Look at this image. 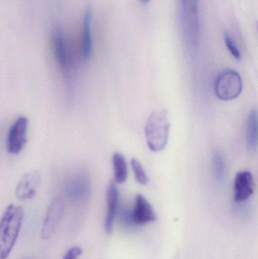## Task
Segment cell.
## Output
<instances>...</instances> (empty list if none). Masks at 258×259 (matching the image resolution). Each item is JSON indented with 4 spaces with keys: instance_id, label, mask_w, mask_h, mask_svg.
I'll return each mask as SVG.
<instances>
[{
    "instance_id": "20",
    "label": "cell",
    "mask_w": 258,
    "mask_h": 259,
    "mask_svg": "<svg viewBox=\"0 0 258 259\" xmlns=\"http://www.w3.org/2000/svg\"><path fill=\"white\" fill-rule=\"evenodd\" d=\"M139 1H140V3H142V4L146 5L149 3L150 0H139Z\"/></svg>"
},
{
    "instance_id": "13",
    "label": "cell",
    "mask_w": 258,
    "mask_h": 259,
    "mask_svg": "<svg viewBox=\"0 0 258 259\" xmlns=\"http://www.w3.org/2000/svg\"><path fill=\"white\" fill-rule=\"evenodd\" d=\"M92 12L90 9H86L83 17V34H82V57L88 61L92 54Z\"/></svg>"
},
{
    "instance_id": "19",
    "label": "cell",
    "mask_w": 258,
    "mask_h": 259,
    "mask_svg": "<svg viewBox=\"0 0 258 259\" xmlns=\"http://www.w3.org/2000/svg\"><path fill=\"white\" fill-rule=\"evenodd\" d=\"M83 254V250L81 248L78 246H74L71 248L68 252L65 253L63 259H78Z\"/></svg>"
},
{
    "instance_id": "4",
    "label": "cell",
    "mask_w": 258,
    "mask_h": 259,
    "mask_svg": "<svg viewBox=\"0 0 258 259\" xmlns=\"http://www.w3.org/2000/svg\"><path fill=\"white\" fill-rule=\"evenodd\" d=\"M243 89L240 74L233 69H225L217 76L215 92L219 100L230 101L237 98Z\"/></svg>"
},
{
    "instance_id": "6",
    "label": "cell",
    "mask_w": 258,
    "mask_h": 259,
    "mask_svg": "<svg viewBox=\"0 0 258 259\" xmlns=\"http://www.w3.org/2000/svg\"><path fill=\"white\" fill-rule=\"evenodd\" d=\"M91 180L86 170H79L68 177L64 186L65 196L73 202H83L89 197Z\"/></svg>"
},
{
    "instance_id": "17",
    "label": "cell",
    "mask_w": 258,
    "mask_h": 259,
    "mask_svg": "<svg viewBox=\"0 0 258 259\" xmlns=\"http://www.w3.org/2000/svg\"><path fill=\"white\" fill-rule=\"evenodd\" d=\"M131 165L136 181L141 185H146L148 182V178L140 161L136 158H133L131 160Z\"/></svg>"
},
{
    "instance_id": "14",
    "label": "cell",
    "mask_w": 258,
    "mask_h": 259,
    "mask_svg": "<svg viewBox=\"0 0 258 259\" xmlns=\"http://www.w3.org/2000/svg\"><path fill=\"white\" fill-rule=\"evenodd\" d=\"M246 142L248 152H254L258 145V115L256 109L250 112L247 120Z\"/></svg>"
},
{
    "instance_id": "15",
    "label": "cell",
    "mask_w": 258,
    "mask_h": 259,
    "mask_svg": "<svg viewBox=\"0 0 258 259\" xmlns=\"http://www.w3.org/2000/svg\"><path fill=\"white\" fill-rule=\"evenodd\" d=\"M112 164L115 184H124L128 177V168L125 157L120 152H115L112 156Z\"/></svg>"
},
{
    "instance_id": "9",
    "label": "cell",
    "mask_w": 258,
    "mask_h": 259,
    "mask_svg": "<svg viewBox=\"0 0 258 259\" xmlns=\"http://www.w3.org/2000/svg\"><path fill=\"white\" fill-rule=\"evenodd\" d=\"M64 214V204L60 198L53 199L48 207L42 225L41 237L44 240L49 238L55 232Z\"/></svg>"
},
{
    "instance_id": "5",
    "label": "cell",
    "mask_w": 258,
    "mask_h": 259,
    "mask_svg": "<svg viewBox=\"0 0 258 259\" xmlns=\"http://www.w3.org/2000/svg\"><path fill=\"white\" fill-rule=\"evenodd\" d=\"M53 53L59 68L62 70L67 80L71 79L74 70V62L69 47L67 44L65 34L60 26H57L53 30Z\"/></svg>"
},
{
    "instance_id": "16",
    "label": "cell",
    "mask_w": 258,
    "mask_h": 259,
    "mask_svg": "<svg viewBox=\"0 0 258 259\" xmlns=\"http://www.w3.org/2000/svg\"><path fill=\"white\" fill-rule=\"evenodd\" d=\"M212 168L215 178L218 181L224 179L226 175V161L224 155L219 151H215L212 158Z\"/></svg>"
},
{
    "instance_id": "11",
    "label": "cell",
    "mask_w": 258,
    "mask_h": 259,
    "mask_svg": "<svg viewBox=\"0 0 258 259\" xmlns=\"http://www.w3.org/2000/svg\"><path fill=\"white\" fill-rule=\"evenodd\" d=\"M41 182V175L37 170L25 174L16 187V196L20 200H28L36 194Z\"/></svg>"
},
{
    "instance_id": "8",
    "label": "cell",
    "mask_w": 258,
    "mask_h": 259,
    "mask_svg": "<svg viewBox=\"0 0 258 259\" xmlns=\"http://www.w3.org/2000/svg\"><path fill=\"white\" fill-rule=\"evenodd\" d=\"M157 219L156 211L152 205L142 194H137L135 197L133 209L130 212V220L133 225H142L152 223Z\"/></svg>"
},
{
    "instance_id": "1",
    "label": "cell",
    "mask_w": 258,
    "mask_h": 259,
    "mask_svg": "<svg viewBox=\"0 0 258 259\" xmlns=\"http://www.w3.org/2000/svg\"><path fill=\"white\" fill-rule=\"evenodd\" d=\"M24 219L21 206L9 205L0 219V259H7L18 240Z\"/></svg>"
},
{
    "instance_id": "12",
    "label": "cell",
    "mask_w": 258,
    "mask_h": 259,
    "mask_svg": "<svg viewBox=\"0 0 258 259\" xmlns=\"http://www.w3.org/2000/svg\"><path fill=\"white\" fill-rule=\"evenodd\" d=\"M120 193L116 184L112 182L108 187L106 201H107V212L105 220V230L108 234L113 231L114 223L118 211L119 203Z\"/></svg>"
},
{
    "instance_id": "2",
    "label": "cell",
    "mask_w": 258,
    "mask_h": 259,
    "mask_svg": "<svg viewBox=\"0 0 258 259\" xmlns=\"http://www.w3.org/2000/svg\"><path fill=\"white\" fill-rule=\"evenodd\" d=\"M171 122L167 111L153 112L148 116L145 127V137L148 147L153 152L165 149L169 138Z\"/></svg>"
},
{
    "instance_id": "18",
    "label": "cell",
    "mask_w": 258,
    "mask_h": 259,
    "mask_svg": "<svg viewBox=\"0 0 258 259\" xmlns=\"http://www.w3.org/2000/svg\"><path fill=\"white\" fill-rule=\"evenodd\" d=\"M224 42H225L226 47L228 49L232 56L237 60L241 59L242 55H241L240 50L238 48L237 45L233 40V38L230 36V35L227 32L224 33Z\"/></svg>"
},
{
    "instance_id": "3",
    "label": "cell",
    "mask_w": 258,
    "mask_h": 259,
    "mask_svg": "<svg viewBox=\"0 0 258 259\" xmlns=\"http://www.w3.org/2000/svg\"><path fill=\"white\" fill-rule=\"evenodd\" d=\"M182 28L186 42L195 47L199 38L198 0H180Z\"/></svg>"
},
{
    "instance_id": "10",
    "label": "cell",
    "mask_w": 258,
    "mask_h": 259,
    "mask_svg": "<svg viewBox=\"0 0 258 259\" xmlns=\"http://www.w3.org/2000/svg\"><path fill=\"white\" fill-rule=\"evenodd\" d=\"M255 184L251 172L242 170L236 174L234 181V199L238 203L248 200L254 194Z\"/></svg>"
},
{
    "instance_id": "7",
    "label": "cell",
    "mask_w": 258,
    "mask_h": 259,
    "mask_svg": "<svg viewBox=\"0 0 258 259\" xmlns=\"http://www.w3.org/2000/svg\"><path fill=\"white\" fill-rule=\"evenodd\" d=\"M28 128V119L24 116L17 118L11 126L6 140V147L9 153L18 155L23 150L27 143Z\"/></svg>"
}]
</instances>
